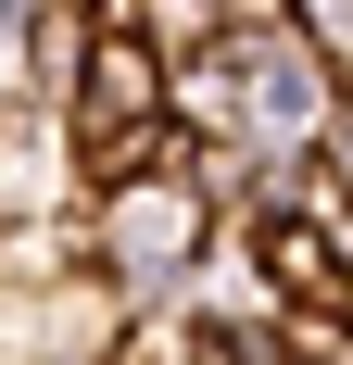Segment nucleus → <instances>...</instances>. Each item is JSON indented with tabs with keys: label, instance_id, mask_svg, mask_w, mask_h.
I'll list each match as a JSON object with an SVG mask.
<instances>
[{
	"label": "nucleus",
	"instance_id": "1",
	"mask_svg": "<svg viewBox=\"0 0 353 365\" xmlns=\"http://www.w3.org/2000/svg\"><path fill=\"white\" fill-rule=\"evenodd\" d=\"M202 252H214V215H202V189L176 177V164H151V177H126V189L89 202V264L126 302H176Z\"/></svg>",
	"mask_w": 353,
	"mask_h": 365
},
{
	"label": "nucleus",
	"instance_id": "2",
	"mask_svg": "<svg viewBox=\"0 0 353 365\" xmlns=\"http://www.w3.org/2000/svg\"><path fill=\"white\" fill-rule=\"evenodd\" d=\"M227 88H240V139L252 151H316L328 101H341V76L303 51V26H227Z\"/></svg>",
	"mask_w": 353,
	"mask_h": 365
},
{
	"label": "nucleus",
	"instance_id": "3",
	"mask_svg": "<svg viewBox=\"0 0 353 365\" xmlns=\"http://www.w3.org/2000/svg\"><path fill=\"white\" fill-rule=\"evenodd\" d=\"M126 315H139V302L114 290L101 264H76V277H51V290H38L26 328L0 340V365H114V353H126Z\"/></svg>",
	"mask_w": 353,
	"mask_h": 365
},
{
	"label": "nucleus",
	"instance_id": "4",
	"mask_svg": "<svg viewBox=\"0 0 353 365\" xmlns=\"http://www.w3.org/2000/svg\"><path fill=\"white\" fill-rule=\"evenodd\" d=\"M0 38H13V88H26L38 113H64L76 76H89V51H101V13H89V0H26Z\"/></svg>",
	"mask_w": 353,
	"mask_h": 365
},
{
	"label": "nucleus",
	"instance_id": "5",
	"mask_svg": "<svg viewBox=\"0 0 353 365\" xmlns=\"http://www.w3.org/2000/svg\"><path fill=\"white\" fill-rule=\"evenodd\" d=\"M64 113H38L26 88H0V215H51L64 202Z\"/></svg>",
	"mask_w": 353,
	"mask_h": 365
},
{
	"label": "nucleus",
	"instance_id": "6",
	"mask_svg": "<svg viewBox=\"0 0 353 365\" xmlns=\"http://www.w3.org/2000/svg\"><path fill=\"white\" fill-rule=\"evenodd\" d=\"M252 264L278 302H341V252H328V215H265L252 227Z\"/></svg>",
	"mask_w": 353,
	"mask_h": 365
},
{
	"label": "nucleus",
	"instance_id": "7",
	"mask_svg": "<svg viewBox=\"0 0 353 365\" xmlns=\"http://www.w3.org/2000/svg\"><path fill=\"white\" fill-rule=\"evenodd\" d=\"M114 365H240V353H227V340H214L189 302H139V315H126V353H114Z\"/></svg>",
	"mask_w": 353,
	"mask_h": 365
},
{
	"label": "nucleus",
	"instance_id": "8",
	"mask_svg": "<svg viewBox=\"0 0 353 365\" xmlns=\"http://www.w3.org/2000/svg\"><path fill=\"white\" fill-rule=\"evenodd\" d=\"M290 26H303V51L353 88V0H290Z\"/></svg>",
	"mask_w": 353,
	"mask_h": 365
},
{
	"label": "nucleus",
	"instance_id": "9",
	"mask_svg": "<svg viewBox=\"0 0 353 365\" xmlns=\"http://www.w3.org/2000/svg\"><path fill=\"white\" fill-rule=\"evenodd\" d=\"M303 164H316V177H328V189L353 202V88L328 101V126H316V151H303Z\"/></svg>",
	"mask_w": 353,
	"mask_h": 365
},
{
	"label": "nucleus",
	"instance_id": "10",
	"mask_svg": "<svg viewBox=\"0 0 353 365\" xmlns=\"http://www.w3.org/2000/svg\"><path fill=\"white\" fill-rule=\"evenodd\" d=\"M341 315H353V264H341Z\"/></svg>",
	"mask_w": 353,
	"mask_h": 365
},
{
	"label": "nucleus",
	"instance_id": "11",
	"mask_svg": "<svg viewBox=\"0 0 353 365\" xmlns=\"http://www.w3.org/2000/svg\"><path fill=\"white\" fill-rule=\"evenodd\" d=\"M328 365H353V340H341V353H328Z\"/></svg>",
	"mask_w": 353,
	"mask_h": 365
}]
</instances>
